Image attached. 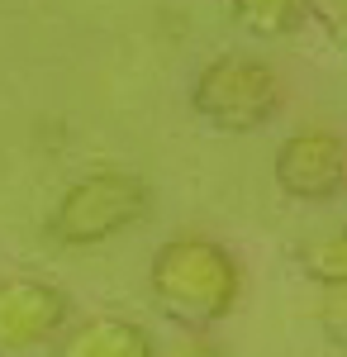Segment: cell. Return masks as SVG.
<instances>
[{"mask_svg": "<svg viewBox=\"0 0 347 357\" xmlns=\"http://www.w3.org/2000/svg\"><path fill=\"white\" fill-rule=\"evenodd\" d=\"M304 15H309L333 43H347V0H304Z\"/></svg>", "mask_w": 347, "mask_h": 357, "instance_id": "obj_10", "label": "cell"}, {"mask_svg": "<svg viewBox=\"0 0 347 357\" xmlns=\"http://www.w3.org/2000/svg\"><path fill=\"white\" fill-rule=\"evenodd\" d=\"M190 110L214 134H257L281 114V77L262 57L219 53L195 72Z\"/></svg>", "mask_w": 347, "mask_h": 357, "instance_id": "obj_3", "label": "cell"}, {"mask_svg": "<svg viewBox=\"0 0 347 357\" xmlns=\"http://www.w3.org/2000/svg\"><path fill=\"white\" fill-rule=\"evenodd\" d=\"M72 324L67 291L43 276H5L0 281V357H38Z\"/></svg>", "mask_w": 347, "mask_h": 357, "instance_id": "obj_4", "label": "cell"}, {"mask_svg": "<svg viewBox=\"0 0 347 357\" xmlns=\"http://www.w3.org/2000/svg\"><path fill=\"white\" fill-rule=\"evenodd\" d=\"M271 176L300 205H328L347 191V143L333 129H295L281 138Z\"/></svg>", "mask_w": 347, "mask_h": 357, "instance_id": "obj_5", "label": "cell"}, {"mask_svg": "<svg viewBox=\"0 0 347 357\" xmlns=\"http://www.w3.org/2000/svg\"><path fill=\"white\" fill-rule=\"evenodd\" d=\"M148 210H153V186L138 172L105 167V172H91V176L72 181L57 195L43 234L57 248H100L119 234H129L134 224H143Z\"/></svg>", "mask_w": 347, "mask_h": 357, "instance_id": "obj_2", "label": "cell"}, {"mask_svg": "<svg viewBox=\"0 0 347 357\" xmlns=\"http://www.w3.org/2000/svg\"><path fill=\"white\" fill-rule=\"evenodd\" d=\"M295 262H300V272L309 276L314 286H347V224L338 229H328L319 238H309V243L295 252Z\"/></svg>", "mask_w": 347, "mask_h": 357, "instance_id": "obj_8", "label": "cell"}, {"mask_svg": "<svg viewBox=\"0 0 347 357\" xmlns=\"http://www.w3.org/2000/svg\"><path fill=\"white\" fill-rule=\"evenodd\" d=\"M148 296L176 333H210L238 305L242 267L210 234H171L148 267Z\"/></svg>", "mask_w": 347, "mask_h": 357, "instance_id": "obj_1", "label": "cell"}, {"mask_svg": "<svg viewBox=\"0 0 347 357\" xmlns=\"http://www.w3.org/2000/svg\"><path fill=\"white\" fill-rule=\"evenodd\" d=\"M157 357H229L210 333H176L167 348H157Z\"/></svg>", "mask_w": 347, "mask_h": 357, "instance_id": "obj_11", "label": "cell"}, {"mask_svg": "<svg viewBox=\"0 0 347 357\" xmlns=\"http://www.w3.org/2000/svg\"><path fill=\"white\" fill-rule=\"evenodd\" d=\"M319 329L333 348H347V286H323L319 291Z\"/></svg>", "mask_w": 347, "mask_h": 357, "instance_id": "obj_9", "label": "cell"}, {"mask_svg": "<svg viewBox=\"0 0 347 357\" xmlns=\"http://www.w3.org/2000/svg\"><path fill=\"white\" fill-rule=\"evenodd\" d=\"M48 357H157V338L124 314H86L57 333Z\"/></svg>", "mask_w": 347, "mask_h": 357, "instance_id": "obj_6", "label": "cell"}, {"mask_svg": "<svg viewBox=\"0 0 347 357\" xmlns=\"http://www.w3.org/2000/svg\"><path fill=\"white\" fill-rule=\"evenodd\" d=\"M229 20L252 38H286L304 24V0H229Z\"/></svg>", "mask_w": 347, "mask_h": 357, "instance_id": "obj_7", "label": "cell"}]
</instances>
